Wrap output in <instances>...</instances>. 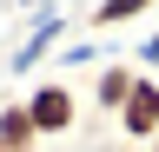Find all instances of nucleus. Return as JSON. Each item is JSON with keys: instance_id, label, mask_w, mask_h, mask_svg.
Masks as SVG:
<instances>
[{"instance_id": "1", "label": "nucleus", "mask_w": 159, "mask_h": 152, "mask_svg": "<svg viewBox=\"0 0 159 152\" xmlns=\"http://www.w3.org/2000/svg\"><path fill=\"white\" fill-rule=\"evenodd\" d=\"M20 99H27L33 132H40V139H66V132L80 126V93H73L66 80H40V86H27V93H20Z\"/></svg>"}, {"instance_id": "2", "label": "nucleus", "mask_w": 159, "mask_h": 152, "mask_svg": "<svg viewBox=\"0 0 159 152\" xmlns=\"http://www.w3.org/2000/svg\"><path fill=\"white\" fill-rule=\"evenodd\" d=\"M119 132H126L133 145H152V132H159V73H139L133 99L119 112Z\"/></svg>"}, {"instance_id": "3", "label": "nucleus", "mask_w": 159, "mask_h": 152, "mask_svg": "<svg viewBox=\"0 0 159 152\" xmlns=\"http://www.w3.org/2000/svg\"><path fill=\"white\" fill-rule=\"evenodd\" d=\"M133 86H139V60H106V66L93 73V106L119 119L126 99H133Z\"/></svg>"}, {"instance_id": "4", "label": "nucleus", "mask_w": 159, "mask_h": 152, "mask_svg": "<svg viewBox=\"0 0 159 152\" xmlns=\"http://www.w3.org/2000/svg\"><path fill=\"white\" fill-rule=\"evenodd\" d=\"M60 40H66V13H47V20H33V33H27V40L13 46V60H7V73H20V80H27V73H33L40 60H47V53H53Z\"/></svg>"}, {"instance_id": "5", "label": "nucleus", "mask_w": 159, "mask_h": 152, "mask_svg": "<svg viewBox=\"0 0 159 152\" xmlns=\"http://www.w3.org/2000/svg\"><path fill=\"white\" fill-rule=\"evenodd\" d=\"M0 145L7 152H40V132H33L27 99H0Z\"/></svg>"}, {"instance_id": "6", "label": "nucleus", "mask_w": 159, "mask_h": 152, "mask_svg": "<svg viewBox=\"0 0 159 152\" xmlns=\"http://www.w3.org/2000/svg\"><path fill=\"white\" fill-rule=\"evenodd\" d=\"M139 13H152V0H93L86 27H93V33H106V27H126V20H139Z\"/></svg>"}, {"instance_id": "7", "label": "nucleus", "mask_w": 159, "mask_h": 152, "mask_svg": "<svg viewBox=\"0 0 159 152\" xmlns=\"http://www.w3.org/2000/svg\"><path fill=\"white\" fill-rule=\"evenodd\" d=\"M99 60V46L93 40H80V46H60V66H93Z\"/></svg>"}, {"instance_id": "8", "label": "nucleus", "mask_w": 159, "mask_h": 152, "mask_svg": "<svg viewBox=\"0 0 159 152\" xmlns=\"http://www.w3.org/2000/svg\"><path fill=\"white\" fill-rule=\"evenodd\" d=\"M133 60H139V73H159V33H146V40H139Z\"/></svg>"}, {"instance_id": "9", "label": "nucleus", "mask_w": 159, "mask_h": 152, "mask_svg": "<svg viewBox=\"0 0 159 152\" xmlns=\"http://www.w3.org/2000/svg\"><path fill=\"white\" fill-rule=\"evenodd\" d=\"M13 7H27V13H40V20H47V13H60V0H13Z\"/></svg>"}, {"instance_id": "10", "label": "nucleus", "mask_w": 159, "mask_h": 152, "mask_svg": "<svg viewBox=\"0 0 159 152\" xmlns=\"http://www.w3.org/2000/svg\"><path fill=\"white\" fill-rule=\"evenodd\" d=\"M152 152H159V132H152Z\"/></svg>"}, {"instance_id": "11", "label": "nucleus", "mask_w": 159, "mask_h": 152, "mask_svg": "<svg viewBox=\"0 0 159 152\" xmlns=\"http://www.w3.org/2000/svg\"><path fill=\"white\" fill-rule=\"evenodd\" d=\"M0 152H7V145H0Z\"/></svg>"}]
</instances>
